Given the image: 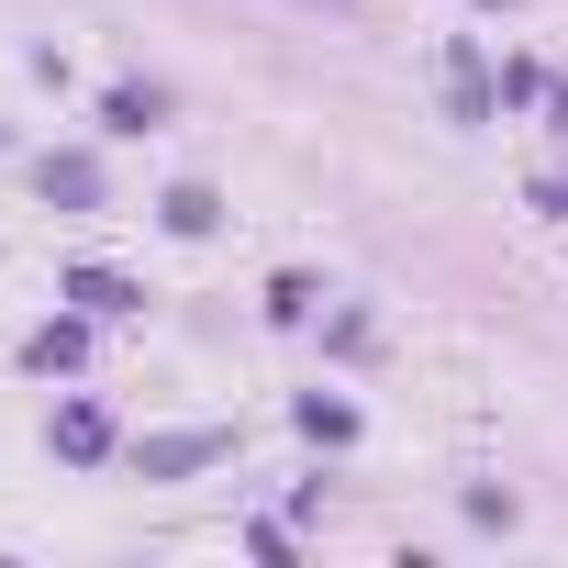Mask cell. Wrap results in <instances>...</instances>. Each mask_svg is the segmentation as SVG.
I'll use <instances>...</instances> for the list:
<instances>
[{
    "label": "cell",
    "mask_w": 568,
    "mask_h": 568,
    "mask_svg": "<svg viewBox=\"0 0 568 568\" xmlns=\"http://www.w3.org/2000/svg\"><path fill=\"white\" fill-rule=\"evenodd\" d=\"M212 457H223V435H212V424H201V435H156V446H134V468H145V479H190V468H212Z\"/></svg>",
    "instance_id": "obj_1"
},
{
    "label": "cell",
    "mask_w": 568,
    "mask_h": 568,
    "mask_svg": "<svg viewBox=\"0 0 568 568\" xmlns=\"http://www.w3.org/2000/svg\"><path fill=\"white\" fill-rule=\"evenodd\" d=\"M68 302H79V313H101V324H112V313H134V302H145V291H134V278H112V267H79V278H68Z\"/></svg>",
    "instance_id": "obj_2"
},
{
    "label": "cell",
    "mask_w": 568,
    "mask_h": 568,
    "mask_svg": "<svg viewBox=\"0 0 568 568\" xmlns=\"http://www.w3.org/2000/svg\"><path fill=\"white\" fill-rule=\"evenodd\" d=\"M168 123V90H112L101 101V134H156Z\"/></svg>",
    "instance_id": "obj_3"
},
{
    "label": "cell",
    "mask_w": 568,
    "mask_h": 568,
    "mask_svg": "<svg viewBox=\"0 0 568 568\" xmlns=\"http://www.w3.org/2000/svg\"><path fill=\"white\" fill-rule=\"evenodd\" d=\"M57 446H68V457H112V413H101V402H68V413H57Z\"/></svg>",
    "instance_id": "obj_4"
},
{
    "label": "cell",
    "mask_w": 568,
    "mask_h": 568,
    "mask_svg": "<svg viewBox=\"0 0 568 568\" xmlns=\"http://www.w3.org/2000/svg\"><path fill=\"white\" fill-rule=\"evenodd\" d=\"M45 190H57V201H101V168H90V156H57Z\"/></svg>",
    "instance_id": "obj_5"
},
{
    "label": "cell",
    "mask_w": 568,
    "mask_h": 568,
    "mask_svg": "<svg viewBox=\"0 0 568 568\" xmlns=\"http://www.w3.org/2000/svg\"><path fill=\"white\" fill-rule=\"evenodd\" d=\"M168 223H179V234H212L223 201H212V190H168Z\"/></svg>",
    "instance_id": "obj_6"
},
{
    "label": "cell",
    "mask_w": 568,
    "mask_h": 568,
    "mask_svg": "<svg viewBox=\"0 0 568 568\" xmlns=\"http://www.w3.org/2000/svg\"><path fill=\"white\" fill-rule=\"evenodd\" d=\"M302 435H324V446H346V435H357V413H346V402H324V390H313V402H302Z\"/></svg>",
    "instance_id": "obj_7"
},
{
    "label": "cell",
    "mask_w": 568,
    "mask_h": 568,
    "mask_svg": "<svg viewBox=\"0 0 568 568\" xmlns=\"http://www.w3.org/2000/svg\"><path fill=\"white\" fill-rule=\"evenodd\" d=\"M79 346H90L79 324H45V335H34V368H79Z\"/></svg>",
    "instance_id": "obj_8"
}]
</instances>
